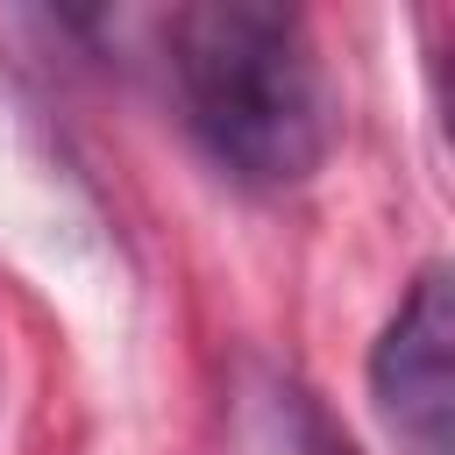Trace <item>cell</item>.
<instances>
[{"instance_id": "obj_1", "label": "cell", "mask_w": 455, "mask_h": 455, "mask_svg": "<svg viewBox=\"0 0 455 455\" xmlns=\"http://www.w3.org/2000/svg\"><path fill=\"white\" fill-rule=\"evenodd\" d=\"M171 92L199 149L256 192L306 185L334 149V85L299 7L199 0L164 21Z\"/></svg>"}, {"instance_id": "obj_2", "label": "cell", "mask_w": 455, "mask_h": 455, "mask_svg": "<svg viewBox=\"0 0 455 455\" xmlns=\"http://www.w3.org/2000/svg\"><path fill=\"white\" fill-rule=\"evenodd\" d=\"M370 405L405 455H448V427H455V284H448V263H419L398 313L370 341Z\"/></svg>"}]
</instances>
